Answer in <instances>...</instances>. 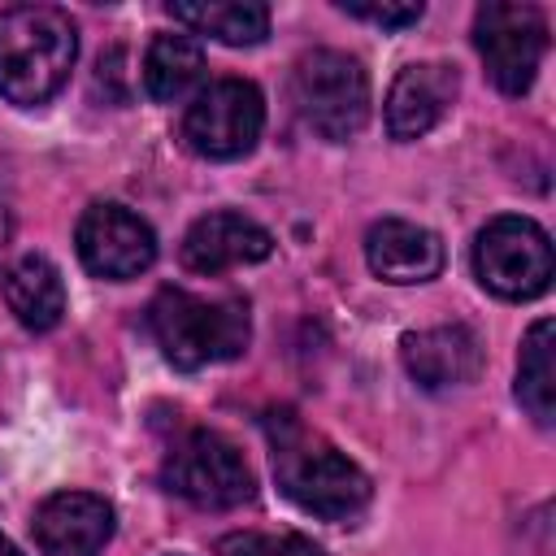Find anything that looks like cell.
I'll use <instances>...</instances> for the list:
<instances>
[{"instance_id":"1","label":"cell","mask_w":556,"mask_h":556,"mask_svg":"<svg viewBox=\"0 0 556 556\" xmlns=\"http://www.w3.org/2000/svg\"><path fill=\"white\" fill-rule=\"evenodd\" d=\"M265 430H269L278 491L295 508H304L321 521H348L352 513H361L369 504L365 469L356 460H348L334 443H326L321 434H308L295 413H287V408L269 413Z\"/></svg>"},{"instance_id":"2","label":"cell","mask_w":556,"mask_h":556,"mask_svg":"<svg viewBox=\"0 0 556 556\" xmlns=\"http://www.w3.org/2000/svg\"><path fill=\"white\" fill-rule=\"evenodd\" d=\"M78 56V30L70 13L52 4H13L0 13V96L9 104L52 100Z\"/></svg>"},{"instance_id":"3","label":"cell","mask_w":556,"mask_h":556,"mask_svg":"<svg viewBox=\"0 0 556 556\" xmlns=\"http://www.w3.org/2000/svg\"><path fill=\"white\" fill-rule=\"evenodd\" d=\"M148 330L174 369H204L243 356L252 339L248 304L239 295H195L187 287H161L148 304Z\"/></svg>"},{"instance_id":"4","label":"cell","mask_w":556,"mask_h":556,"mask_svg":"<svg viewBox=\"0 0 556 556\" xmlns=\"http://www.w3.org/2000/svg\"><path fill=\"white\" fill-rule=\"evenodd\" d=\"M291 100L313 135L343 143L369 117V78L356 56L339 48H313L291 70Z\"/></svg>"},{"instance_id":"5","label":"cell","mask_w":556,"mask_h":556,"mask_svg":"<svg viewBox=\"0 0 556 556\" xmlns=\"http://www.w3.org/2000/svg\"><path fill=\"white\" fill-rule=\"evenodd\" d=\"M165 486L195 504V508H208V513H226V508H239L256 495V478H252V465L243 460V452L217 434V430H187L169 456H165V469H161Z\"/></svg>"},{"instance_id":"6","label":"cell","mask_w":556,"mask_h":556,"mask_svg":"<svg viewBox=\"0 0 556 556\" xmlns=\"http://www.w3.org/2000/svg\"><path fill=\"white\" fill-rule=\"evenodd\" d=\"M265 130V96L248 78H217L200 87L182 113V143L204 161H239Z\"/></svg>"},{"instance_id":"7","label":"cell","mask_w":556,"mask_h":556,"mask_svg":"<svg viewBox=\"0 0 556 556\" xmlns=\"http://www.w3.org/2000/svg\"><path fill=\"white\" fill-rule=\"evenodd\" d=\"M473 274L500 300H534L552 287V243L530 217H495L478 230Z\"/></svg>"},{"instance_id":"8","label":"cell","mask_w":556,"mask_h":556,"mask_svg":"<svg viewBox=\"0 0 556 556\" xmlns=\"http://www.w3.org/2000/svg\"><path fill=\"white\" fill-rule=\"evenodd\" d=\"M473 43L491 74V83L504 96L530 91L539 61L547 52V17L534 4L517 0H486L473 13Z\"/></svg>"},{"instance_id":"9","label":"cell","mask_w":556,"mask_h":556,"mask_svg":"<svg viewBox=\"0 0 556 556\" xmlns=\"http://www.w3.org/2000/svg\"><path fill=\"white\" fill-rule=\"evenodd\" d=\"M74 243H78V261L96 278H109V282L139 278L156 261L152 226L139 213H130L126 204H113V200H100L78 217Z\"/></svg>"},{"instance_id":"10","label":"cell","mask_w":556,"mask_h":556,"mask_svg":"<svg viewBox=\"0 0 556 556\" xmlns=\"http://www.w3.org/2000/svg\"><path fill=\"white\" fill-rule=\"evenodd\" d=\"M39 556H100L113 539V504L91 491H56L35 508Z\"/></svg>"},{"instance_id":"11","label":"cell","mask_w":556,"mask_h":556,"mask_svg":"<svg viewBox=\"0 0 556 556\" xmlns=\"http://www.w3.org/2000/svg\"><path fill=\"white\" fill-rule=\"evenodd\" d=\"M274 252V235L243 217V213H230V208H217V213H204L200 222H191V230L182 235V265L191 274H226L235 265H256Z\"/></svg>"},{"instance_id":"12","label":"cell","mask_w":556,"mask_h":556,"mask_svg":"<svg viewBox=\"0 0 556 556\" xmlns=\"http://www.w3.org/2000/svg\"><path fill=\"white\" fill-rule=\"evenodd\" d=\"M456 91H460V78L452 65H443V61L404 65L387 91V109H382L387 135L391 139H421L430 126L443 122Z\"/></svg>"},{"instance_id":"13","label":"cell","mask_w":556,"mask_h":556,"mask_svg":"<svg viewBox=\"0 0 556 556\" xmlns=\"http://www.w3.org/2000/svg\"><path fill=\"white\" fill-rule=\"evenodd\" d=\"M400 361L408 378L426 391H447L465 387L482 369V343L469 326H430V330H408L400 339Z\"/></svg>"},{"instance_id":"14","label":"cell","mask_w":556,"mask_h":556,"mask_svg":"<svg viewBox=\"0 0 556 556\" xmlns=\"http://www.w3.org/2000/svg\"><path fill=\"white\" fill-rule=\"evenodd\" d=\"M365 261L382 282H430L443 269V239L417 222L382 217L365 235Z\"/></svg>"},{"instance_id":"15","label":"cell","mask_w":556,"mask_h":556,"mask_svg":"<svg viewBox=\"0 0 556 556\" xmlns=\"http://www.w3.org/2000/svg\"><path fill=\"white\" fill-rule=\"evenodd\" d=\"M4 300H9L13 317L26 330H35V334L52 330L65 317V282H61V269L48 256H39V252L22 256L4 274Z\"/></svg>"},{"instance_id":"16","label":"cell","mask_w":556,"mask_h":556,"mask_svg":"<svg viewBox=\"0 0 556 556\" xmlns=\"http://www.w3.org/2000/svg\"><path fill=\"white\" fill-rule=\"evenodd\" d=\"M204 78V52L191 35H156L143 52V91L156 104L187 100Z\"/></svg>"},{"instance_id":"17","label":"cell","mask_w":556,"mask_h":556,"mask_svg":"<svg viewBox=\"0 0 556 556\" xmlns=\"http://www.w3.org/2000/svg\"><path fill=\"white\" fill-rule=\"evenodd\" d=\"M174 22L195 35H213L226 48H252L269 35V9L256 0H204V4H169Z\"/></svg>"},{"instance_id":"18","label":"cell","mask_w":556,"mask_h":556,"mask_svg":"<svg viewBox=\"0 0 556 556\" xmlns=\"http://www.w3.org/2000/svg\"><path fill=\"white\" fill-rule=\"evenodd\" d=\"M552 317L534 321L530 334L521 339V361H517V400L521 408L539 421L552 426L556 417V374H552Z\"/></svg>"},{"instance_id":"19","label":"cell","mask_w":556,"mask_h":556,"mask_svg":"<svg viewBox=\"0 0 556 556\" xmlns=\"http://www.w3.org/2000/svg\"><path fill=\"white\" fill-rule=\"evenodd\" d=\"M217 556H326L313 539L304 534H261V530H243V534H226L217 543Z\"/></svg>"},{"instance_id":"20","label":"cell","mask_w":556,"mask_h":556,"mask_svg":"<svg viewBox=\"0 0 556 556\" xmlns=\"http://www.w3.org/2000/svg\"><path fill=\"white\" fill-rule=\"evenodd\" d=\"M339 9L348 17L374 22L382 30H404V26H417L421 22V4H361V0H339Z\"/></svg>"},{"instance_id":"21","label":"cell","mask_w":556,"mask_h":556,"mask_svg":"<svg viewBox=\"0 0 556 556\" xmlns=\"http://www.w3.org/2000/svg\"><path fill=\"white\" fill-rule=\"evenodd\" d=\"M4 248H9V208L0 204V261H4Z\"/></svg>"},{"instance_id":"22","label":"cell","mask_w":556,"mask_h":556,"mask_svg":"<svg viewBox=\"0 0 556 556\" xmlns=\"http://www.w3.org/2000/svg\"><path fill=\"white\" fill-rule=\"evenodd\" d=\"M0 556H22V552H17V547H13V543L0 534Z\"/></svg>"}]
</instances>
